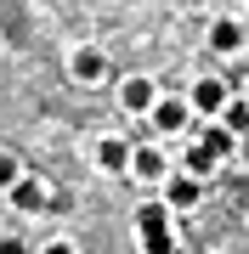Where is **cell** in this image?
Instances as JSON below:
<instances>
[{
  "label": "cell",
  "mask_w": 249,
  "mask_h": 254,
  "mask_svg": "<svg viewBox=\"0 0 249 254\" xmlns=\"http://www.w3.org/2000/svg\"><path fill=\"white\" fill-rule=\"evenodd\" d=\"M0 254H23V243L17 237H0Z\"/></svg>",
  "instance_id": "obj_15"
},
{
  "label": "cell",
  "mask_w": 249,
  "mask_h": 254,
  "mask_svg": "<svg viewBox=\"0 0 249 254\" xmlns=\"http://www.w3.org/2000/svg\"><path fill=\"white\" fill-rule=\"evenodd\" d=\"M153 102H159V91H153L148 73H130V79L119 85V108H125V113H148Z\"/></svg>",
  "instance_id": "obj_5"
},
{
  "label": "cell",
  "mask_w": 249,
  "mask_h": 254,
  "mask_svg": "<svg viewBox=\"0 0 249 254\" xmlns=\"http://www.w3.org/2000/svg\"><path fill=\"white\" fill-rule=\"evenodd\" d=\"M130 175H136V181H165L170 158L159 153V147H130Z\"/></svg>",
  "instance_id": "obj_6"
},
{
  "label": "cell",
  "mask_w": 249,
  "mask_h": 254,
  "mask_svg": "<svg viewBox=\"0 0 249 254\" xmlns=\"http://www.w3.org/2000/svg\"><path fill=\"white\" fill-rule=\"evenodd\" d=\"M227 119H221V125L232 130V136H244V130H249V102H227V108H221Z\"/></svg>",
  "instance_id": "obj_13"
},
{
  "label": "cell",
  "mask_w": 249,
  "mask_h": 254,
  "mask_svg": "<svg viewBox=\"0 0 249 254\" xmlns=\"http://www.w3.org/2000/svg\"><path fill=\"white\" fill-rule=\"evenodd\" d=\"M210 46L221 51V57L244 51V23H238V17H215V23H210Z\"/></svg>",
  "instance_id": "obj_8"
},
{
  "label": "cell",
  "mask_w": 249,
  "mask_h": 254,
  "mask_svg": "<svg viewBox=\"0 0 249 254\" xmlns=\"http://www.w3.org/2000/svg\"><path fill=\"white\" fill-rule=\"evenodd\" d=\"M215 164H221V158H215L204 141H193V147H187V175H198V181H204V175H215Z\"/></svg>",
  "instance_id": "obj_12"
},
{
  "label": "cell",
  "mask_w": 249,
  "mask_h": 254,
  "mask_svg": "<svg viewBox=\"0 0 249 254\" xmlns=\"http://www.w3.org/2000/svg\"><path fill=\"white\" fill-rule=\"evenodd\" d=\"M136 237H142V254H175L170 209H165V203H142V209H136Z\"/></svg>",
  "instance_id": "obj_1"
},
{
  "label": "cell",
  "mask_w": 249,
  "mask_h": 254,
  "mask_svg": "<svg viewBox=\"0 0 249 254\" xmlns=\"http://www.w3.org/2000/svg\"><path fill=\"white\" fill-rule=\"evenodd\" d=\"M96 164H102L108 175L130 170V141H125V136H102V147H96Z\"/></svg>",
  "instance_id": "obj_9"
},
{
  "label": "cell",
  "mask_w": 249,
  "mask_h": 254,
  "mask_svg": "<svg viewBox=\"0 0 249 254\" xmlns=\"http://www.w3.org/2000/svg\"><path fill=\"white\" fill-rule=\"evenodd\" d=\"M46 254H80V249H74V243H51Z\"/></svg>",
  "instance_id": "obj_16"
},
{
  "label": "cell",
  "mask_w": 249,
  "mask_h": 254,
  "mask_svg": "<svg viewBox=\"0 0 249 254\" xmlns=\"http://www.w3.org/2000/svg\"><path fill=\"white\" fill-rule=\"evenodd\" d=\"M68 68H74V79H80V85H96L108 63H102V51H74V63H68Z\"/></svg>",
  "instance_id": "obj_11"
},
{
  "label": "cell",
  "mask_w": 249,
  "mask_h": 254,
  "mask_svg": "<svg viewBox=\"0 0 249 254\" xmlns=\"http://www.w3.org/2000/svg\"><path fill=\"white\" fill-rule=\"evenodd\" d=\"M198 141L210 147L215 158H232V153H238V136H232L227 125H204V130H198Z\"/></svg>",
  "instance_id": "obj_10"
},
{
  "label": "cell",
  "mask_w": 249,
  "mask_h": 254,
  "mask_svg": "<svg viewBox=\"0 0 249 254\" xmlns=\"http://www.w3.org/2000/svg\"><path fill=\"white\" fill-rule=\"evenodd\" d=\"M232 102V91H227V79H198L193 85V96H187V108L193 113H204V119H221V108Z\"/></svg>",
  "instance_id": "obj_2"
},
{
  "label": "cell",
  "mask_w": 249,
  "mask_h": 254,
  "mask_svg": "<svg viewBox=\"0 0 249 254\" xmlns=\"http://www.w3.org/2000/svg\"><path fill=\"white\" fill-rule=\"evenodd\" d=\"M6 192H11V209H23V215H40V209L51 203V192H46V181H40V175H17Z\"/></svg>",
  "instance_id": "obj_3"
},
{
  "label": "cell",
  "mask_w": 249,
  "mask_h": 254,
  "mask_svg": "<svg viewBox=\"0 0 249 254\" xmlns=\"http://www.w3.org/2000/svg\"><path fill=\"white\" fill-rule=\"evenodd\" d=\"M148 119H153V130H170V136H175V130H187V119H193V108H187L181 96H159L153 108H148Z\"/></svg>",
  "instance_id": "obj_4"
},
{
  "label": "cell",
  "mask_w": 249,
  "mask_h": 254,
  "mask_svg": "<svg viewBox=\"0 0 249 254\" xmlns=\"http://www.w3.org/2000/svg\"><path fill=\"white\" fill-rule=\"evenodd\" d=\"M17 175H23V164L11 158V153H0V187H11V181H17Z\"/></svg>",
  "instance_id": "obj_14"
},
{
  "label": "cell",
  "mask_w": 249,
  "mask_h": 254,
  "mask_svg": "<svg viewBox=\"0 0 249 254\" xmlns=\"http://www.w3.org/2000/svg\"><path fill=\"white\" fill-rule=\"evenodd\" d=\"M198 175H165V209L175 215V209H193L198 203Z\"/></svg>",
  "instance_id": "obj_7"
}]
</instances>
